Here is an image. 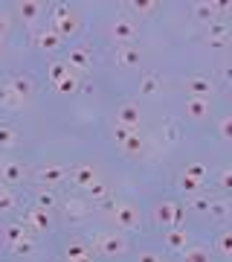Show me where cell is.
Masks as SVG:
<instances>
[{
	"label": "cell",
	"mask_w": 232,
	"mask_h": 262,
	"mask_svg": "<svg viewBox=\"0 0 232 262\" xmlns=\"http://www.w3.org/2000/svg\"><path fill=\"white\" fill-rule=\"evenodd\" d=\"M53 32L58 38L75 35L79 32V15L70 6H56V12H53Z\"/></svg>",
	"instance_id": "obj_1"
},
{
	"label": "cell",
	"mask_w": 232,
	"mask_h": 262,
	"mask_svg": "<svg viewBox=\"0 0 232 262\" xmlns=\"http://www.w3.org/2000/svg\"><path fill=\"white\" fill-rule=\"evenodd\" d=\"M96 248H99L102 253H108V256H116V253L128 251V242H125L122 236H116V233H99L96 236Z\"/></svg>",
	"instance_id": "obj_2"
},
{
	"label": "cell",
	"mask_w": 232,
	"mask_h": 262,
	"mask_svg": "<svg viewBox=\"0 0 232 262\" xmlns=\"http://www.w3.org/2000/svg\"><path fill=\"white\" fill-rule=\"evenodd\" d=\"M154 219H157L160 225H180L183 222V207L174 204V201H163L154 210Z\"/></svg>",
	"instance_id": "obj_3"
},
{
	"label": "cell",
	"mask_w": 232,
	"mask_h": 262,
	"mask_svg": "<svg viewBox=\"0 0 232 262\" xmlns=\"http://www.w3.org/2000/svg\"><path fill=\"white\" fill-rule=\"evenodd\" d=\"M113 219L119 227H137L139 225V213L134 204H116L113 207Z\"/></svg>",
	"instance_id": "obj_4"
},
{
	"label": "cell",
	"mask_w": 232,
	"mask_h": 262,
	"mask_svg": "<svg viewBox=\"0 0 232 262\" xmlns=\"http://www.w3.org/2000/svg\"><path fill=\"white\" fill-rule=\"evenodd\" d=\"M186 114H189L192 120H206V117H209V99H203V96H189Z\"/></svg>",
	"instance_id": "obj_5"
},
{
	"label": "cell",
	"mask_w": 232,
	"mask_h": 262,
	"mask_svg": "<svg viewBox=\"0 0 232 262\" xmlns=\"http://www.w3.org/2000/svg\"><path fill=\"white\" fill-rule=\"evenodd\" d=\"M27 225L32 227V230H49V213L46 210H41V207H35V210H29L27 213Z\"/></svg>",
	"instance_id": "obj_6"
},
{
	"label": "cell",
	"mask_w": 232,
	"mask_h": 262,
	"mask_svg": "<svg viewBox=\"0 0 232 262\" xmlns=\"http://www.w3.org/2000/svg\"><path fill=\"white\" fill-rule=\"evenodd\" d=\"M9 91L12 94H18L23 102H27L29 96H32V79H27V76H12L9 79Z\"/></svg>",
	"instance_id": "obj_7"
},
{
	"label": "cell",
	"mask_w": 232,
	"mask_h": 262,
	"mask_svg": "<svg viewBox=\"0 0 232 262\" xmlns=\"http://www.w3.org/2000/svg\"><path fill=\"white\" fill-rule=\"evenodd\" d=\"M67 178V169L64 166H44L38 169V181L41 184H58V181Z\"/></svg>",
	"instance_id": "obj_8"
},
{
	"label": "cell",
	"mask_w": 232,
	"mask_h": 262,
	"mask_svg": "<svg viewBox=\"0 0 232 262\" xmlns=\"http://www.w3.org/2000/svg\"><path fill=\"white\" fill-rule=\"evenodd\" d=\"M111 35H113V41H131V38L137 35V29H134V24H131V20H116V24H113L111 27Z\"/></svg>",
	"instance_id": "obj_9"
},
{
	"label": "cell",
	"mask_w": 232,
	"mask_h": 262,
	"mask_svg": "<svg viewBox=\"0 0 232 262\" xmlns=\"http://www.w3.org/2000/svg\"><path fill=\"white\" fill-rule=\"evenodd\" d=\"M189 94L209 99V94H212V82H209L206 76H195V79H189Z\"/></svg>",
	"instance_id": "obj_10"
},
{
	"label": "cell",
	"mask_w": 232,
	"mask_h": 262,
	"mask_svg": "<svg viewBox=\"0 0 232 262\" xmlns=\"http://www.w3.org/2000/svg\"><path fill=\"white\" fill-rule=\"evenodd\" d=\"M70 70H87L90 67V53L87 50H73L70 56H67V61H64Z\"/></svg>",
	"instance_id": "obj_11"
},
{
	"label": "cell",
	"mask_w": 232,
	"mask_h": 262,
	"mask_svg": "<svg viewBox=\"0 0 232 262\" xmlns=\"http://www.w3.org/2000/svg\"><path fill=\"white\" fill-rule=\"evenodd\" d=\"M0 178L9 181V184H15V181H23V166H20V163H12V160H6V163H0Z\"/></svg>",
	"instance_id": "obj_12"
},
{
	"label": "cell",
	"mask_w": 232,
	"mask_h": 262,
	"mask_svg": "<svg viewBox=\"0 0 232 262\" xmlns=\"http://www.w3.org/2000/svg\"><path fill=\"white\" fill-rule=\"evenodd\" d=\"M58 44H61V38L56 35V32H35V47L46 50V53H53V50H58Z\"/></svg>",
	"instance_id": "obj_13"
},
{
	"label": "cell",
	"mask_w": 232,
	"mask_h": 262,
	"mask_svg": "<svg viewBox=\"0 0 232 262\" xmlns=\"http://www.w3.org/2000/svg\"><path fill=\"white\" fill-rule=\"evenodd\" d=\"M119 125L137 128V125H139V108H137V105H122V108H119Z\"/></svg>",
	"instance_id": "obj_14"
},
{
	"label": "cell",
	"mask_w": 232,
	"mask_h": 262,
	"mask_svg": "<svg viewBox=\"0 0 232 262\" xmlns=\"http://www.w3.org/2000/svg\"><path fill=\"white\" fill-rule=\"evenodd\" d=\"M18 9H20V18L27 20V24H32V20L41 15V9H44V6H41L38 0H23V3H18Z\"/></svg>",
	"instance_id": "obj_15"
},
{
	"label": "cell",
	"mask_w": 232,
	"mask_h": 262,
	"mask_svg": "<svg viewBox=\"0 0 232 262\" xmlns=\"http://www.w3.org/2000/svg\"><path fill=\"white\" fill-rule=\"evenodd\" d=\"M73 178H75V184H79V187H93V184H96V169L93 166H79L73 172Z\"/></svg>",
	"instance_id": "obj_16"
},
{
	"label": "cell",
	"mask_w": 232,
	"mask_h": 262,
	"mask_svg": "<svg viewBox=\"0 0 232 262\" xmlns=\"http://www.w3.org/2000/svg\"><path fill=\"white\" fill-rule=\"evenodd\" d=\"M116 61H119L122 67H137L139 64V50L137 47H125L116 53Z\"/></svg>",
	"instance_id": "obj_17"
},
{
	"label": "cell",
	"mask_w": 232,
	"mask_h": 262,
	"mask_svg": "<svg viewBox=\"0 0 232 262\" xmlns=\"http://www.w3.org/2000/svg\"><path fill=\"white\" fill-rule=\"evenodd\" d=\"M0 105H3V108H20L23 99H20L18 94H12L9 84H0Z\"/></svg>",
	"instance_id": "obj_18"
},
{
	"label": "cell",
	"mask_w": 232,
	"mask_h": 262,
	"mask_svg": "<svg viewBox=\"0 0 232 262\" xmlns=\"http://www.w3.org/2000/svg\"><path fill=\"white\" fill-rule=\"evenodd\" d=\"M186 242H189V236H186L183 227H174V230H168V233H166V245H168V248H174V251H180Z\"/></svg>",
	"instance_id": "obj_19"
},
{
	"label": "cell",
	"mask_w": 232,
	"mask_h": 262,
	"mask_svg": "<svg viewBox=\"0 0 232 262\" xmlns=\"http://www.w3.org/2000/svg\"><path fill=\"white\" fill-rule=\"evenodd\" d=\"M64 213L73 219V222H79V219H84V213H87V204L84 201H79V198H70L64 204Z\"/></svg>",
	"instance_id": "obj_20"
},
{
	"label": "cell",
	"mask_w": 232,
	"mask_h": 262,
	"mask_svg": "<svg viewBox=\"0 0 232 262\" xmlns=\"http://www.w3.org/2000/svg\"><path fill=\"white\" fill-rule=\"evenodd\" d=\"M56 88H58V94H75V91H79V76L70 70V73H67L64 79L56 84Z\"/></svg>",
	"instance_id": "obj_21"
},
{
	"label": "cell",
	"mask_w": 232,
	"mask_h": 262,
	"mask_svg": "<svg viewBox=\"0 0 232 262\" xmlns=\"http://www.w3.org/2000/svg\"><path fill=\"white\" fill-rule=\"evenodd\" d=\"M206 213L212 215V219H229V204L226 201H209V207H206Z\"/></svg>",
	"instance_id": "obj_22"
},
{
	"label": "cell",
	"mask_w": 232,
	"mask_h": 262,
	"mask_svg": "<svg viewBox=\"0 0 232 262\" xmlns=\"http://www.w3.org/2000/svg\"><path fill=\"white\" fill-rule=\"evenodd\" d=\"M183 262H209V251H203V248H189V251H183Z\"/></svg>",
	"instance_id": "obj_23"
},
{
	"label": "cell",
	"mask_w": 232,
	"mask_h": 262,
	"mask_svg": "<svg viewBox=\"0 0 232 262\" xmlns=\"http://www.w3.org/2000/svg\"><path fill=\"white\" fill-rule=\"evenodd\" d=\"M82 256H90V251H87V245L84 242H73L70 248H67V262L82 259Z\"/></svg>",
	"instance_id": "obj_24"
},
{
	"label": "cell",
	"mask_w": 232,
	"mask_h": 262,
	"mask_svg": "<svg viewBox=\"0 0 232 262\" xmlns=\"http://www.w3.org/2000/svg\"><path fill=\"white\" fill-rule=\"evenodd\" d=\"M157 91H160V79H157V76H145L142 84H139V94L151 96V94H157Z\"/></svg>",
	"instance_id": "obj_25"
},
{
	"label": "cell",
	"mask_w": 232,
	"mask_h": 262,
	"mask_svg": "<svg viewBox=\"0 0 232 262\" xmlns=\"http://www.w3.org/2000/svg\"><path fill=\"white\" fill-rule=\"evenodd\" d=\"M195 15H197L200 20H209V24H212L218 12H215V6H212V3H197V6H195Z\"/></svg>",
	"instance_id": "obj_26"
},
{
	"label": "cell",
	"mask_w": 232,
	"mask_h": 262,
	"mask_svg": "<svg viewBox=\"0 0 232 262\" xmlns=\"http://www.w3.org/2000/svg\"><path fill=\"white\" fill-rule=\"evenodd\" d=\"M122 149L128 151V155H139V151H142V137H139V134H131L128 140L122 143Z\"/></svg>",
	"instance_id": "obj_27"
},
{
	"label": "cell",
	"mask_w": 232,
	"mask_h": 262,
	"mask_svg": "<svg viewBox=\"0 0 232 262\" xmlns=\"http://www.w3.org/2000/svg\"><path fill=\"white\" fill-rule=\"evenodd\" d=\"M218 251H221L223 256H232V233L229 230H223V233L218 236Z\"/></svg>",
	"instance_id": "obj_28"
},
{
	"label": "cell",
	"mask_w": 232,
	"mask_h": 262,
	"mask_svg": "<svg viewBox=\"0 0 232 262\" xmlns=\"http://www.w3.org/2000/svg\"><path fill=\"white\" fill-rule=\"evenodd\" d=\"M183 175H189V178H195V181H203L206 178V166L203 163H189V166L183 169Z\"/></svg>",
	"instance_id": "obj_29"
},
{
	"label": "cell",
	"mask_w": 232,
	"mask_h": 262,
	"mask_svg": "<svg viewBox=\"0 0 232 262\" xmlns=\"http://www.w3.org/2000/svg\"><path fill=\"white\" fill-rule=\"evenodd\" d=\"M200 184H203V181H195V178H189V175H180V189H183V192H192V195H195V192H200Z\"/></svg>",
	"instance_id": "obj_30"
},
{
	"label": "cell",
	"mask_w": 232,
	"mask_h": 262,
	"mask_svg": "<svg viewBox=\"0 0 232 262\" xmlns=\"http://www.w3.org/2000/svg\"><path fill=\"white\" fill-rule=\"evenodd\" d=\"M12 251H15V253H20V256H29V253L35 251V242H32V239H27V236H23L20 242H15V245H12Z\"/></svg>",
	"instance_id": "obj_31"
},
{
	"label": "cell",
	"mask_w": 232,
	"mask_h": 262,
	"mask_svg": "<svg viewBox=\"0 0 232 262\" xmlns=\"http://www.w3.org/2000/svg\"><path fill=\"white\" fill-rule=\"evenodd\" d=\"M15 143H18L15 128H9V125H0V146H15Z\"/></svg>",
	"instance_id": "obj_32"
},
{
	"label": "cell",
	"mask_w": 232,
	"mask_h": 262,
	"mask_svg": "<svg viewBox=\"0 0 232 262\" xmlns=\"http://www.w3.org/2000/svg\"><path fill=\"white\" fill-rule=\"evenodd\" d=\"M12 207H15V195L6 187H0V213H9Z\"/></svg>",
	"instance_id": "obj_33"
},
{
	"label": "cell",
	"mask_w": 232,
	"mask_h": 262,
	"mask_svg": "<svg viewBox=\"0 0 232 262\" xmlns=\"http://www.w3.org/2000/svg\"><path fill=\"white\" fill-rule=\"evenodd\" d=\"M67 73H70V67H67V64H61V61H56V64L49 67V79H53L56 84L61 82V79H64Z\"/></svg>",
	"instance_id": "obj_34"
},
{
	"label": "cell",
	"mask_w": 232,
	"mask_h": 262,
	"mask_svg": "<svg viewBox=\"0 0 232 262\" xmlns=\"http://www.w3.org/2000/svg\"><path fill=\"white\" fill-rule=\"evenodd\" d=\"M209 38H229V27L226 24H209Z\"/></svg>",
	"instance_id": "obj_35"
},
{
	"label": "cell",
	"mask_w": 232,
	"mask_h": 262,
	"mask_svg": "<svg viewBox=\"0 0 232 262\" xmlns=\"http://www.w3.org/2000/svg\"><path fill=\"white\" fill-rule=\"evenodd\" d=\"M6 239H9L12 245L20 242V239H23V225H9L6 227Z\"/></svg>",
	"instance_id": "obj_36"
},
{
	"label": "cell",
	"mask_w": 232,
	"mask_h": 262,
	"mask_svg": "<svg viewBox=\"0 0 232 262\" xmlns=\"http://www.w3.org/2000/svg\"><path fill=\"white\" fill-rule=\"evenodd\" d=\"M53 204H56V192H49V189H46V192L38 195V207H41V210H49Z\"/></svg>",
	"instance_id": "obj_37"
},
{
	"label": "cell",
	"mask_w": 232,
	"mask_h": 262,
	"mask_svg": "<svg viewBox=\"0 0 232 262\" xmlns=\"http://www.w3.org/2000/svg\"><path fill=\"white\" fill-rule=\"evenodd\" d=\"M131 9H137V12H142V15H145V12L157 9V3H154V0H134V3H131Z\"/></svg>",
	"instance_id": "obj_38"
},
{
	"label": "cell",
	"mask_w": 232,
	"mask_h": 262,
	"mask_svg": "<svg viewBox=\"0 0 232 262\" xmlns=\"http://www.w3.org/2000/svg\"><path fill=\"white\" fill-rule=\"evenodd\" d=\"M218 131H221L223 140H232V117H223V120H221V128H218Z\"/></svg>",
	"instance_id": "obj_39"
},
{
	"label": "cell",
	"mask_w": 232,
	"mask_h": 262,
	"mask_svg": "<svg viewBox=\"0 0 232 262\" xmlns=\"http://www.w3.org/2000/svg\"><path fill=\"white\" fill-rule=\"evenodd\" d=\"M131 134H137V128H128V125H116V143H125Z\"/></svg>",
	"instance_id": "obj_40"
},
{
	"label": "cell",
	"mask_w": 232,
	"mask_h": 262,
	"mask_svg": "<svg viewBox=\"0 0 232 262\" xmlns=\"http://www.w3.org/2000/svg\"><path fill=\"white\" fill-rule=\"evenodd\" d=\"M206 44L212 50H223V47H229V38H206Z\"/></svg>",
	"instance_id": "obj_41"
},
{
	"label": "cell",
	"mask_w": 232,
	"mask_h": 262,
	"mask_svg": "<svg viewBox=\"0 0 232 262\" xmlns=\"http://www.w3.org/2000/svg\"><path fill=\"white\" fill-rule=\"evenodd\" d=\"M166 140L168 143H180V128H177V125H168L166 128Z\"/></svg>",
	"instance_id": "obj_42"
},
{
	"label": "cell",
	"mask_w": 232,
	"mask_h": 262,
	"mask_svg": "<svg viewBox=\"0 0 232 262\" xmlns=\"http://www.w3.org/2000/svg\"><path fill=\"white\" fill-rule=\"evenodd\" d=\"M221 187L223 189L232 187V169H223V172H221Z\"/></svg>",
	"instance_id": "obj_43"
},
{
	"label": "cell",
	"mask_w": 232,
	"mask_h": 262,
	"mask_svg": "<svg viewBox=\"0 0 232 262\" xmlns=\"http://www.w3.org/2000/svg\"><path fill=\"white\" fill-rule=\"evenodd\" d=\"M87 189H90V192H93V195H96V198H102V195H108V189H105L102 184H99V181H96V184H93V187H87Z\"/></svg>",
	"instance_id": "obj_44"
},
{
	"label": "cell",
	"mask_w": 232,
	"mask_h": 262,
	"mask_svg": "<svg viewBox=\"0 0 232 262\" xmlns=\"http://www.w3.org/2000/svg\"><path fill=\"white\" fill-rule=\"evenodd\" d=\"M192 207H195L197 213H206V207H209V201H206V198H195V201H192Z\"/></svg>",
	"instance_id": "obj_45"
},
{
	"label": "cell",
	"mask_w": 232,
	"mask_h": 262,
	"mask_svg": "<svg viewBox=\"0 0 232 262\" xmlns=\"http://www.w3.org/2000/svg\"><path fill=\"white\" fill-rule=\"evenodd\" d=\"M6 32H9V15L0 12V35H6Z\"/></svg>",
	"instance_id": "obj_46"
},
{
	"label": "cell",
	"mask_w": 232,
	"mask_h": 262,
	"mask_svg": "<svg viewBox=\"0 0 232 262\" xmlns=\"http://www.w3.org/2000/svg\"><path fill=\"white\" fill-rule=\"evenodd\" d=\"M139 262H163L157 253H139Z\"/></svg>",
	"instance_id": "obj_47"
},
{
	"label": "cell",
	"mask_w": 232,
	"mask_h": 262,
	"mask_svg": "<svg viewBox=\"0 0 232 262\" xmlns=\"http://www.w3.org/2000/svg\"><path fill=\"white\" fill-rule=\"evenodd\" d=\"M73 262H90V256H82V259H73Z\"/></svg>",
	"instance_id": "obj_48"
}]
</instances>
